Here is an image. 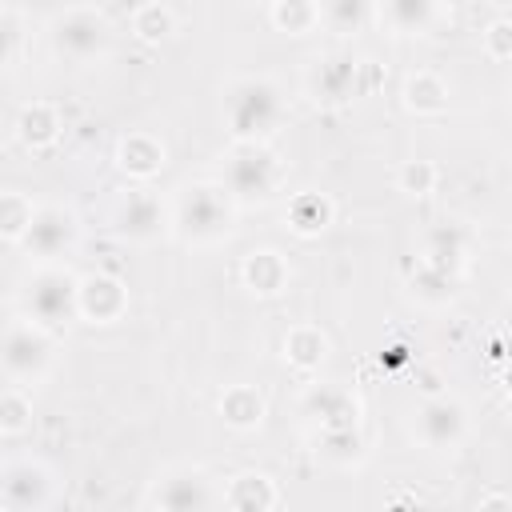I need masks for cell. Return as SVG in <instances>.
I'll use <instances>...</instances> for the list:
<instances>
[{"instance_id":"1","label":"cell","mask_w":512,"mask_h":512,"mask_svg":"<svg viewBox=\"0 0 512 512\" xmlns=\"http://www.w3.org/2000/svg\"><path fill=\"white\" fill-rule=\"evenodd\" d=\"M288 104L272 76H240L224 88V120L232 144H264L284 120Z\"/></svg>"},{"instance_id":"2","label":"cell","mask_w":512,"mask_h":512,"mask_svg":"<svg viewBox=\"0 0 512 512\" xmlns=\"http://www.w3.org/2000/svg\"><path fill=\"white\" fill-rule=\"evenodd\" d=\"M232 220H236V200L220 184L200 180V184L180 188L168 228L188 244H216L232 232Z\"/></svg>"},{"instance_id":"3","label":"cell","mask_w":512,"mask_h":512,"mask_svg":"<svg viewBox=\"0 0 512 512\" xmlns=\"http://www.w3.org/2000/svg\"><path fill=\"white\" fill-rule=\"evenodd\" d=\"M48 40L60 56L88 64L96 56H104L108 40H112V20L104 8L96 4H72V8H56L48 16Z\"/></svg>"},{"instance_id":"4","label":"cell","mask_w":512,"mask_h":512,"mask_svg":"<svg viewBox=\"0 0 512 512\" xmlns=\"http://www.w3.org/2000/svg\"><path fill=\"white\" fill-rule=\"evenodd\" d=\"M284 184V164L268 144H232L224 156L220 188L232 200H268Z\"/></svg>"},{"instance_id":"5","label":"cell","mask_w":512,"mask_h":512,"mask_svg":"<svg viewBox=\"0 0 512 512\" xmlns=\"http://www.w3.org/2000/svg\"><path fill=\"white\" fill-rule=\"evenodd\" d=\"M20 304H24V320L52 332L68 320H76V276L60 264H40L28 280H24V292H20Z\"/></svg>"},{"instance_id":"6","label":"cell","mask_w":512,"mask_h":512,"mask_svg":"<svg viewBox=\"0 0 512 512\" xmlns=\"http://www.w3.org/2000/svg\"><path fill=\"white\" fill-rule=\"evenodd\" d=\"M48 368H52V332H44L28 320H12L0 332V372L16 388H28Z\"/></svg>"},{"instance_id":"7","label":"cell","mask_w":512,"mask_h":512,"mask_svg":"<svg viewBox=\"0 0 512 512\" xmlns=\"http://www.w3.org/2000/svg\"><path fill=\"white\" fill-rule=\"evenodd\" d=\"M80 240V224L72 216V208L64 204H36V216H32V228L24 232L20 248L28 256H36L40 264H56L60 256H68Z\"/></svg>"},{"instance_id":"8","label":"cell","mask_w":512,"mask_h":512,"mask_svg":"<svg viewBox=\"0 0 512 512\" xmlns=\"http://www.w3.org/2000/svg\"><path fill=\"white\" fill-rule=\"evenodd\" d=\"M52 500V472L40 460H8L0 468L4 512H44Z\"/></svg>"},{"instance_id":"9","label":"cell","mask_w":512,"mask_h":512,"mask_svg":"<svg viewBox=\"0 0 512 512\" xmlns=\"http://www.w3.org/2000/svg\"><path fill=\"white\" fill-rule=\"evenodd\" d=\"M112 228L124 240L148 244V240H156V236L168 232V212H164V204L148 188H136L132 184V188H120V196L112 204Z\"/></svg>"},{"instance_id":"10","label":"cell","mask_w":512,"mask_h":512,"mask_svg":"<svg viewBox=\"0 0 512 512\" xmlns=\"http://www.w3.org/2000/svg\"><path fill=\"white\" fill-rule=\"evenodd\" d=\"M468 432V412L452 396H432L416 412V436L432 452H452Z\"/></svg>"},{"instance_id":"11","label":"cell","mask_w":512,"mask_h":512,"mask_svg":"<svg viewBox=\"0 0 512 512\" xmlns=\"http://www.w3.org/2000/svg\"><path fill=\"white\" fill-rule=\"evenodd\" d=\"M128 312V288L108 272H88L76 280V316L88 324H112Z\"/></svg>"},{"instance_id":"12","label":"cell","mask_w":512,"mask_h":512,"mask_svg":"<svg viewBox=\"0 0 512 512\" xmlns=\"http://www.w3.org/2000/svg\"><path fill=\"white\" fill-rule=\"evenodd\" d=\"M300 408L308 420L320 424V432H356L360 424V404L336 384H308Z\"/></svg>"},{"instance_id":"13","label":"cell","mask_w":512,"mask_h":512,"mask_svg":"<svg viewBox=\"0 0 512 512\" xmlns=\"http://www.w3.org/2000/svg\"><path fill=\"white\" fill-rule=\"evenodd\" d=\"M308 92L312 100L320 104H344L360 92V60L356 56H344V52H332V56H320L308 72Z\"/></svg>"},{"instance_id":"14","label":"cell","mask_w":512,"mask_h":512,"mask_svg":"<svg viewBox=\"0 0 512 512\" xmlns=\"http://www.w3.org/2000/svg\"><path fill=\"white\" fill-rule=\"evenodd\" d=\"M208 504H212V488L200 468H172L156 488L160 512H208Z\"/></svg>"},{"instance_id":"15","label":"cell","mask_w":512,"mask_h":512,"mask_svg":"<svg viewBox=\"0 0 512 512\" xmlns=\"http://www.w3.org/2000/svg\"><path fill=\"white\" fill-rule=\"evenodd\" d=\"M168 152H164V144L152 136V132H128V136H120V144H116V168L128 176V180H136V184H148V180H156L160 172H164V160Z\"/></svg>"},{"instance_id":"16","label":"cell","mask_w":512,"mask_h":512,"mask_svg":"<svg viewBox=\"0 0 512 512\" xmlns=\"http://www.w3.org/2000/svg\"><path fill=\"white\" fill-rule=\"evenodd\" d=\"M240 280L252 296H280L292 280V264L276 248H252L240 264Z\"/></svg>"},{"instance_id":"17","label":"cell","mask_w":512,"mask_h":512,"mask_svg":"<svg viewBox=\"0 0 512 512\" xmlns=\"http://www.w3.org/2000/svg\"><path fill=\"white\" fill-rule=\"evenodd\" d=\"M444 12H448V8L428 4V0H388V4H376V8H372V16H376L388 32H396V36L428 32Z\"/></svg>"},{"instance_id":"18","label":"cell","mask_w":512,"mask_h":512,"mask_svg":"<svg viewBox=\"0 0 512 512\" xmlns=\"http://www.w3.org/2000/svg\"><path fill=\"white\" fill-rule=\"evenodd\" d=\"M276 500H280V488H276V480L268 472H240L224 488L228 512H272Z\"/></svg>"},{"instance_id":"19","label":"cell","mask_w":512,"mask_h":512,"mask_svg":"<svg viewBox=\"0 0 512 512\" xmlns=\"http://www.w3.org/2000/svg\"><path fill=\"white\" fill-rule=\"evenodd\" d=\"M400 104H404L412 116H440V112H448V84H444L436 72L416 68V72L404 76Z\"/></svg>"},{"instance_id":"20","label":"cell","mask_w":512,"mask_h":512,"mask_svg":"<svg viewBox=\"0 0 512 512\" xmlns=\"http://www.w3.org/2000/svg\"><path fill=\"white\" fill-rule=\"evenodd\" d=\"M16 140L28 152H48L60 140V116H56V108L44 104V100L24 104L20 116H16Z\"/></svg>"},{"instance_id":"21","label":"cell","mask_w":512,"mask_h":512,"mask_svg":"<svg viewBox=\"0 0 512 512\" xmlns=\"http://www.w3.org/2000/svg\"><path fill=\"white\" fill-rule=\"evenodd\" d=\"M332 216H336V204H332L324 192H296V196L288 200V208H284L288 228H292L296 236H304V240L320 236V232L332 224Z\"/></svg>"},{"instance_id":"22","label":"cell","mask_w":512,"mask_h":512,"mask_svg":"<svg viewBox=\"0 0 512 512\" xmlns=\"http://www.w3.org/2000/svg\"><path fill=\"white\" fill-rule=\"evenodd\" d=\"M264 412H268V404L252 384H232L220 396V420L232 432H256L264 424Z\"/></svg>"},{"instance_id":"23","label":"cell","mask_w":512,"mask_h":512,"mask_svg":"<svg viewBox=\"0 0 512 512\" xmlns=\"http://www.w3.org/2000/svg\"><path fill=\"white\" fill-rule=\"evenodd\" d=\"M328 360V336L316 324H296L284 332V364L296 372H316Z\"/></svg>"},{"instance_id":"24","label":"cell","mask_w":512,"mask_h":512,"mask_svg":"<svg viewBox=\"0 0 512 512\" xmlns=\"http://www.w3.org/2000/svg\"><path fill=\"white\" fill-rule=\"evenodd\" d=\"M128 28H132L136 40H144V44H160V40H168V36L180 28V16H176L172 4H164V0H148V4H136V8H132Z\"/></svg>"},{"instance_id":"25","label":"cell","mask_w":512,"mask_h":512,"mask_svg":"<svg viewBox=\"0 0 512 512\" xmlns=\"http://www.w3.org/2000/svg\"><path fill=\"white\" fill-rule=\"evenodd\" d=\"M268 24L276 32H288V36H308L320 28V4H308V0H276L268 4Z\"/></svg>"},{"instance_id":"26","label":"cell","mask_w":512,"mask_h":512,"mask_svg":"<svg viewBox=\"0 0 512 512\" xmlns=\"http://www.w3.org/2000/svg\"><path fill=\"white\" fill-rule=\"evenodd\" d=\"M32 216H36V204L24 192H16V188H4L0 192V240L20 244L24 232L32 228Z\"/></svg>"},{"instance_id":"27","label":"cell","mask_w":512,"mask_h":512,"mask_svg":"<svg viewBox=\"0 0 512 512\" xmlns=\"http://www.w3.org/2000/svg\"><path fill=\"white\" fill-rule=\"evenodd\" d=\"M32 428V400L24 388L8 384L0 392V436H24Z\"/></svg>"},{"instance_id":"28","label":"cell","mask_w":512,"mask_h":512,"mask_svg":"<svg viewBox=\"0 0 512 512\" xmlns=\"http://www.w3.org/2000/svg\"><path fill=\"white\" fill-rule=\"evenodd\" d=\"M452 284H456L452 268H440V264H432V260H420V272L412 276V292H416L420 300H428V304L448 300V296H452Z\"/></svg>"},{"instance_id":"29","label":"cell","mask_w":512,"mask_h":512,"mask_svg":"<svg viewBox=\"0 0 512 512\" xmlns=\"http://www.w3.org/2000/svg\"><path fill=\"white\" fill-rule=\"evenodd\" d=\"M436 180H440V172L432 160H404L396 168V188L404 196H428V192H436Z\"/></svg>"},{"instance_id":"30","label":"cell","mask_w":512,"mask_h":512,"mask_svg":"<svg viewBox=\"0 0 512 512\" xmlns=\"http://www.w3.org/2000/svg\"><path fill=\"white\" fill-rule=\"evenodd\" d=\"M364 20H372V8H368V4H356V0L320 4V28H332V32H352V28H360Z\"/></svg>"},{"instance_id":"31","label":"cell","mask_w":512,"mask_h":512,"mask_svg":"<svg viewBox=\"0 0 512 512\" xmlns=\"http://www.w3.org/2000/svg\"><path fill=\"white\" fill-rule=\"evenodd\" d=\"M480 44H484V56L496 60V64H504L512 56V16H508V8H500L496 20L480 32Z\"/></svg>"},{"instance_id":"32","label":"cell","mask_w":512,"mask_h":512,"mask_svg":"<svg viewBox=\"0 0 512 512\" xmlns=\"http://www.w3.org/2000/svg\"><path fill=\"white\" fill-rule=\"evenodd\" d=\"M20 52V16L12 8H0V68Z\"/></svg>"},{"instance_id":"33","label":"cell","mask_w":512,"mask_h":512,"mask_svg":"<svg viewBox=\"0 0 512 512\" xmlns=\"http://www.w3.org/2000/svg\"><path fill=\"white\" fill-rule=\"evenodd\" d=\"M476 512H512V504H508V496L504 492H488L484 500H480V508Z\"/></svg>"},{"instance_id":"34","label":"cell","mask_w":512,"mask_h":512,"mask_svg":"<svg viewBox=\"0 0 512 512\" xmlns=\"http://www.w3.org/2000/svg\"><path fill=\"white\" fill-rule=\"evenodd\" d=\"M136 512H160V508H156V504H144V508H136Z\"/></svg>"}]
</instances>
